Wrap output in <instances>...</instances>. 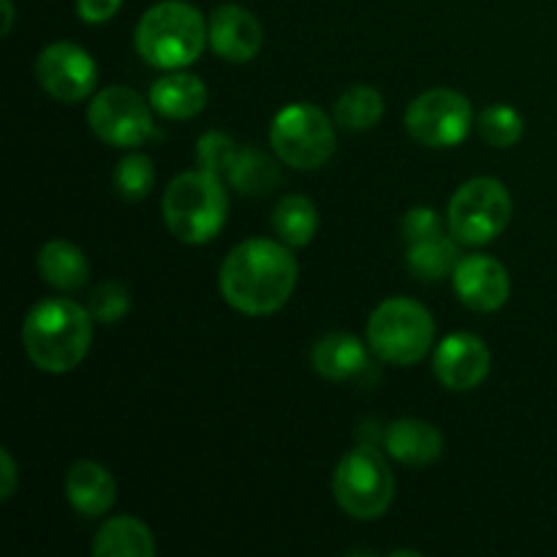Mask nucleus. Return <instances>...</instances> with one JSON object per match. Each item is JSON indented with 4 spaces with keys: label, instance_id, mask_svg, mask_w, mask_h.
Here are the masks:
<instances>
[{
    "label": "nucleus",
    "instance_id": "1",
    "mask_svg": "<svg viewBox=\"0 0 557 557\" xmlns=\"http://www.w3.org/2000/svg\"><path fill=\"white\" fill-rule=\"evenodd\" d=\"M299 261L281 239L253 237L234 245L221 264V294L237 313L272 315L297 288Z\"/></svg>",
    "mask_w": 557,
    "mask_h": 557
},
{
    "label": "nucleus",
    "instance_id": "2",
    "mask_svg": "<svg viewBox=\"0 0 557 557\" xmlns=\"http://www.w3.org/2000/svg\"><path fill=\"white\" fill-rule=\"evenodd\" d=\"M22 346L27 359L44 373H71L90 354V310L69 297L41 299L22 321Z\"/></svg>",
    "mask_w": 557,
    "mask_h": 557
},
{
    "label": "nucleus",
    "instance_id": "3",
    "mask_svg": "<svg viewBox=\"0 0 557 557\" xmlns=\"http://www.w3.org/2000/svg\"><path fill=\"white\" fill-rule=\"evenodd\" d=\"M134 44L147 65L177 71L196 63L210 41L207 22L196 5L185 0H161L141 14Z\"/></svg>",
    "mask_w": 557,
    "mask_h": 557
},
{
    "label": "nucleus",
    "instance_id": "4",
    "mask_svg": "<svg viewBox=\"0 0 557 557\" xmlns=\"http://www.w3.org/2000/svg\"><path fill=\"white\" fill-rule=\"evenodd\" d=\"M163 223L185 245H205L223 232L228 218L226 183L210 169L183 172L166 185Z\"/></svg>",
    "mask_w": 557,
    "mask_h": 557
},
{
    "label": "nucleus",
    "instance_id": "5",
    "mask_svg": "<svg viewBox=\"0 0 557 557\" xmlns=\"http://www.w3.org/2000/svg\"><path fill=\"white\" fill-rule=\"evenodd\" d=\"M435 343V321L422 302L389 297L368 321V346L381 362L411 368L422 362Z\"/></svg>",
    "mask_w": 557,
    "mask_h": 557
},
{
    "label": "nucleus",
    "instance_id": "6",
    "mask_svg": "<svg viewBox=\"0 0 557 557\" xmlns=\"http://www.w3.org/2000/svg\"><path fill=\"white\" fill-rule=\"evenodd\" d=\"M332 495L354 520H381L395 500V476L386 457L368 444L346 451L335 468Z\"/></svg>",
    "mask_w": 557,
    "mask_h": 557
},
{
    "label": "nucleus",
    "instance_id": "7",
    "mask_svg": "<svg viewBox=\"0 0 557 557\" xmlns=\"http://www.w3.org/2000/svg\"><path fill=\"white\" fill-rule=\"evenodd\" d=\"M511 194L500 180L473 177L455 190L446 207V228L460 245H487L511 221Z\"/></svg>",
    "mask_w": 557,
    "mask_h": 557
},
{
    "label": "nucleus",
    "instance_id": "8",
    "mask_svg": "<svg viewBox=\"0 0 557 557\" xmlns=\"http://www.w3.org/2000/svg\"><path fill=\"white\" fill-rule=\"evenodd\" d=\"M270 145L277 161L313 172L335 156V125L313 103H288L272 117Z\"/></svg>",
    "mask_w": 557,
    "mask_h": 557
},
{
    "label": "nucleus",
    "instance_id": "9",
    "mask_svg": "<svg viewBox=\"0 0 557 557\" xmlns=\"http://www.w3.org/2000/svg\"><path fill=\"white\" fill-rule=\"evenodd\" d=\"M196 158L205 169L215 172L223 183L243 196H264L281 183L275 161L253 145H237L228 134L210 131L196 145Z\"/></svg>",
    "mask_w": 557,
    "mask_h": 557
},
{
    "label": "nucleus",
    "instance_id": "10",
    "mask_svg": "<svg viewBox=\"0 0 557 557\" xmlns=\"http://www.w3.org/2000/svg\"><path fill=\"white\" fill-rule=\"evenodd\" d=\"M473 107L451 87H433L413 98L406 109V131L413 141L430 150H449L471 134Z\"/></svg>",
    "mask_w": 557,
    "mask_h": 557
},
{
    "label": "nucleus",
    "instance_id": "11",
    "mask_svg": "<svg viewBox=\"0 0 557 557\" xmlns=\"http://www.w3.org/2000/svg\"><path fill=\"white\" fill-rule=\"evenodd\" d=\"M150 109V101H145L131 87H103L87 107V125L107 145L131 150V147L145 145L152 136Z\"/></svg>",
    "mask_w": 557,
    "mask_h": 557
},
{
    "label": "nucleus",
    "instance_id": "12",
    "mask_svg": "<svg viewBox=\"0 0 557 557\" xmlns=\"http://www.w3.org/2000/svg\"><path fill=\"white\" fill-rule=\"evenodd\" d=\"M36 79L47 96L60 103H79L96 90L98 65L87 49L74 41H54L36 58Z\"/></svg>",
    "mask_w": 557,
    "mask_h": 557
},
{
    "label": "nucleus",
    "instance_id": "13",
    "mask_svg": "<svg viewBox=\"0 0 557 557\" xmlns=\"http://www.w3.org/2000/svg\"><path fill=\"white\" fill-rule=\"evenodd\" d=\"M451 286L457 299L476 313H495L509 302L511 294L509 270L498 259L484 253L460 256L451 272Z\"/></svg>",
    "mask_w": 557,
    "mask_h": 557
},
{
    "label": "nucleus",
    "instance_id": "14",
    "mask_svg": "<svg viewBox=\"0 0 557 557\" xmlns=\"http://www.w3.org/2000/svg\"><path fill=\"white\" fill-rule=\"evenodd\" d=\"M490 364L493 357L482 337L471 332H455L435 348L433 373L446 389L471 392L487 381Z\"/></svg>",
    "mask_w": 557,
    "mask_h": 557
},
{
    "label": "nucleus",
    "instance_id": "15",
    "mask_svg": "<svg viewBox=\"0 0 557 557\" xmlns=\"http://www.w3.org/2000/svg\"><path fill=\"white\" fill-rule=\"evenodd\" d=\"M207 41L226 63H250L261 52L264 27L245 5L223 3L207 20Z\"/></svg>",
    "mask_w": 557,
    "mask_h": 557
},
{
    "label": "nucleus",
    "instance_id": "16",
    "mask_svg": "<svg viewBox=\"0 0 557 557\" xmlns=\"http://www.w3.org/2000/svg\"><path fill=\"white\" fill-rule=\"evenodd\" d=\"M65 498L74 506L76 515L98 520L117 500V484L101 462L79 460L65 473Z\"/></svg>",
    "mask_w": 557,
    "mask_h": 557
},
{
    "label": "nucleus",
    "instance_id": "17",
    "mask_svg": "<svg viewBox=\"0 0 557 557\" xmlns=\"http://www.w3.org/2000/svg\"><path fill=\"white\" fill-rule=\"evenodd\" d=\"M384 446L403 466L424 468L444 455V435L422 419H397L386 428Z\"/></svg>",
    "mask_w": 557,
    "mask_h": 557
},
{
    "label": "nucleus",
    "instance_id": "18",
    "mask_svg": "<svg viewBox=\"0 0 557 557\" xmlns=\"http://www.w3.org/2000/svg\"><path fill=\"white\" fill-rule=\"evenodd\" d=\"M313 370L326 381H351L368 370V346L357 335L332 332L315 341L310 351Z\"/></svg>",
    "mask_w": 557,
    "mask_h": 557
},
{
    "label": "nucleus",
    "instance_id": "19",
    "mask_svg": "<svg viewBox=\"0 0 557 557\" xmlns=\"http://www.w3.org/2000/svg\"><path fill=\"white\" fill-rule=\"evenodd\" d=\"M150 107L166 120H190L207 107V85L194 74H174L161 76L152 82Z\"/></svg>",
    "mask_w": 557,
    "mask_h": 557
},
{
    "label": "nucleus",
    "instance_id": "20",
    "mask_svg": "<svg viewBox=\"0 0 557 557\" xmlns=\"http://www.w3.org/2000/svg\"><path fill=\"white\" fill-rule=\"evenodd\" d=\"M36 267L41 281L58 292H79L90 277V261L82 253L79 245L69 243V239H52V243L41 245Z\"/></svg>",
    "mask_w": 557,
    "mask_h": 557
},
{
    "label": "nucleus",
    "instance_id": "21",
    "mask_svg": "<svg viewBox=\"0 0 557 557\" xmlns=\"http://www.w3.org/2000/svg\"><path fill=\"white\" fill-rule=\"evenodd\" d=\"M156 549V536L150 528L128 515L107 520L92 539L96 557H152Z\"/></svg>",
    "mask_w": 557,
    "mask_h": 557
},
{
    "label": "nucleus",
    "instance_id": "22",
    "mask_svg": "<svg viewBox=\"0 0 557 557\" xmlns=\"http://www.w3.org/2000/svg\"><path fill=\"white\" fill-rule=\"evenodd\" d=\"M319 223V210L302 194L283 196L272 210V228H275L277 239L286 243L288 248H305V245L313 243Z\"/></svg>",
    "mask_w": 557,
    "mask_h": 557
},
{
    "label": "nucleus",
    "instance_id": "23",
    "mask_svg": "<svg viewBox=\"0 0 557 557\" xmlns=\"http://www.w3.org/2000/svg\"><path fill=\"white\" fill-rule=\"evenodd\" d=\"M457 261V239L451 234H438V237L419 239V243H408L406 250V264L411 270L413 277L424 283L444 281V277H451Z\"/></svg>",
    "mask_w": 557,
    "mask_h": 557
},
{
    "label": "nucleus",
    "instance_id": "24",
    "mask_svg": "<svg viewBox=\"0 0 557 557\" xmlns=\"http://www.w3.org/2000/svg\"><path fill=\"white\" fill-rule=\"evenodd\" d=\"M384 117V96L370 85L348 87L335 101V123L346 131H370Z\"/></svg>",
    "mask_w": 557,
    "mask_h": 557
},
{
    "label": "nucleus",
    "instance_id": "25",
    "mask_svg": "<svg viewBox=\"0 0 557 557\" xmlns=\"http://www.w3.org/2000/svg\"><path fill=\"white\" fill-rule=\"evenodd\" d=\"M479 134L490 147H515L525 134V120L509 103H493L479 114Z\"/></svg>",
    "mask_w": 557,
    "mask_h": 557
},
{
    "label": "nucleus",
    "instance_id": "26",
    "mask_svg": "<svg viewBox=\"0 0 557 557\" xmlns=\"http://www.w3.org/2000/svg\"><path fill=\"white\" fill-rule=\"evenodd\" d=\"M112 183L120 199L141 201L150 196L152 185H156V169H152V161L147 156L131 152V156H125L123 161L114 166Z\"/></svg>",
    "mask_w": 557,
    "mask_h": 557
},
{
    "label": "nucleus",
    "instance_id": "27",
    "mask_svg": "<svg viewBox=\"0 0 557 557\" xmlns=\"http://www.w3.org/2000/svg\"><path fill=\"white\" fill-rule=\"evenodd\" d=\"M87 310L98 324H117L131 310V292L117 281L101 283V286L92 288Z\"/></svg>",
    "mask_w": 557,
    "mask_h": 557
},
{
    "label": "nucleus",
    "instance_id": "28",
    "mask_svg": "<svg viewBox=\"0 0 557 557\" xmlns=\"http://www.w3.org/2000/svg\"><path fill=\"white\" fill-rule=\"evenodd\" d=\"M438 234H444V221H441L433 207H411L403 218V239H406V245L438 237Z\"/></svg>",
    "mask_w": 557,
    "mask_h": 557
},
{
    "label": "nucleus",
    "instance_id": "29",
    "mask_svg": "<svg viewBox=\"0 0 557 557\" xmlns=\"http://www.w3.org/2000/svg\"><path fill=\"white\" fill-rule=\"evenodd\" d=\"M123 0H76V14L87 25H103L120 11Z\"/></svg>",
    "mask_w": 557,
    "mask_h": 557
},
{
    "label": "nucleus",
    "instance_id": "30",
    "mask_svg": "<svg viewBox=\"0 0 557 557\" xmlns=\"http://www.w3.org/2000/svg\"><path fill=\"white\" fill-rule=\"evenodd\" d=\"M0 500H11V495L16 493V482H20V473H16V462L11 457L9 449H0Z\"/></svg>",
    "mask_w": 557,
    "mask_h": 557
},
{
    "label": "nucleus",
    "instance_id": "31",
    "mask_svg": "<svg viewBox=\"0 0 557 557\" xmlns=\"http://www.w3.org/2000/svg\"><path fill=\"white\" fill-rule=\"evenodd\" d=\"M0 3H3V11H5L3 36H9V33H11V25H14V5H11V0H0Z\"/></svg>",
    "mask_w": 557,
    "mask_h": 557
}]
</instances>
